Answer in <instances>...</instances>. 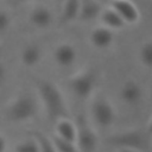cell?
Here are the masks:
<instances>
[{
  "mask_svg": "<svg viewBox=\"0 0 152 152\" xmlns=\"http://www.w3.org/2000/svg\"><path fill=\"white\" fill-rule=\"evenodd\" d=\"M55 135L68 141L76 140V125L70 118H61L55 121Z\"/></svg>",
  "mask_w": 152,
  "mask_h": 152,
  "instance_id": "2e32d148",
  "label": "cell"
},
{
  "mask_svg": "<svg viewBox=\"0 0 152 152\" xmlns=\"http://www.w3.org/2000/svg\"><path fill=\"white\" fill-rule=\"evenodd\" d=\"M28 23L37 30H48L53 24L55 17L52 11L45 5H36L28 13Z\"/></svg>",
  "mask_w": 152,
  "mask_h": 152,
  "instance_id": "ba28073f",
  "label": "cell"
},
{
  "mask_svg": "<svg viewBox=\"0 0 152 152\" xmlns=\"http://www.w3.org/2000/svg\"><path fill=\"white\" fill-rule=\"evenodd\" d=\"M121 17L126 25H135L140 20V12L132 0H112L109 5Z\"/></svg>",
  "mask_w": 152,
  "mask_h": 152,
  "instance_id": "52a82bcc",
  "label": "cell"
},
{
  "mask_svg": "<svg viewBox=\"0 0 152 152\" xmlns=\"http://www.w3.org/2000/svg\"><path fill=\"white\" fill-rule=\"evenodd\" d=\"M147 137H150L146 131L142 132L138 128L125 129L121 132H116L108 137V142L118 148H134L146 152L147 148Z\"/></svg>",
  "mask_w": 152,
  "mask_h": 152,
  "instance_id": "8992f818",
  "label": "cell"
},
{
  "mask_svg": "<svg viewBox=\"0 0 152 152\" xmlns=\"http://www.w3.org/2000/svg\"><path fill=\"white\" fill-rule=\"evenodd\" d=\"M14 152H39V146L37 140L32 137L19 141L14 146Z\"/></svg>",
  "mask_w": 152,
  "mask_h": 152,
  "instance_id": "ffe728a7",
  "label": "cell"
},
{
  "mask_svg": "<svg viewBox=\"0 0 152 152\" xmlns=\"http://www.w3.org/2000/svg\"><path fill=\"white\" fill-rule=\"evenodd\" d=\"M36 90L50 120L56 121L61 118H70L64 94L55 82L45 78H38L36 80Z\"/></svg>",
  "mask_w": 152,
  "mask_h": 152,
  "instance_id": "6da1fadb",
  "label": "cell"
},
{
  "mask_svg": "<svg viewBox=\"0 0 152 152\" xmlns=\"http://www.w3.org/2000/svg\"><path fill=\"white\" fill-rule=\"evenodd\" d=\"M43 51L37 44H27L20 51V62L26 68H34L40 63Z\"/></svg>",
  "mask_w": 152,
  "mask_h": 152,
  "instance_id": "9a60e30c",
  "label": "cell"
},
{
  "mask_svg": "<svg viewBox=\"0 0 152 152\" xmlns=\"http://www.w3.org/2000/svg\"><path fill=\"white\" fill-rule=\"evenodd\" d=\"M99 21H100V25H102L112 31H119L126 26L125 21L121 19V17L110 6L102 8L100 17H99Z\"/></svg>",
  "mask_w": 152,
  "mask_h": 152,
  "instance_id": "5bb4252c",
  "label": "cell"
},
{
  "mask_svg": "<svg viewBox=\"0 0 152 152\" xmlns=\"http://www.w3.org/2000/svg\"><path fill=\"white\" fill-rule=\"evenodd\" d=\"M142 96V90L140 84L134 80H127L124 82L120 89L121 101L127 103L128 106H135Z\"/></svg>",
  "mask_w": 152,
  "mask_h": 152,
  "instance_id": "8fae6325",
  "label": "cell"
},
{
  "mask_svg": "<svg viewBox=\"0 0 152 152\" xmlns=\"http://www.w3.org/2000/svg\"><path fill=\"white\" fill-rule=\"evenodd\" d=\"M139 61L145 68L152 69V40L141 44L139 49Z\"/></svg>",
  "mask_w": 152,
  "mask_h": 152,
  "instance_id": "ac0fdd59",
  "label": "cell"
},
{
  "mask_svg": "<svg viewBox=\"0 0 152 152\" xmlns=\"http://www.w3.org/2000/svg\"><path fill=\"white\" fill-rule=\"evenodd\" d=\"M6 77H7V69H6L5 64L2 62H0V87L5 83Z\"/></svg>",
  "mask_w": 152,
  "mask_h": 152,
  "instance_id": "7402d4cb",
  "label": "cell"
},
{
  "mask_svg": "<svg viewBox=\"0 0 152 152\" xmlns=\"http://www.w3.org/2000/svg\"><path fill=\"white\" fill-rule=\"evenodd\" d=\"M51 140H52L57 152H80L77 146H76V144L72 142V141L64 140L62 138H58L55 134L51 137Z\"/></svg>",
  "mask_w": 152,
  "mask_h": 152,
  "instance_id": "d6986e66",
  "label": "cell"
},
{
  "mask_svg": "<svg viewBox=\"0 0 152 152\" xmlns=\"http://www.w3.org/2000/svg\"><path fill=\"white\" fill-rule=\"evenodd\" d=\"M150 94H151V102H152V86H151V93Z\"/></svg>",
  "mask_w": 152,
  "mask_h": 152,
  "instance_id": "83f0119b",
  "label": "cell"
},
{
  "mask_svg": "<svg viewBox=\"0 0 152 152\" xmlns=\"http://www.w3.org/2000/svg\"><path fill=\"white\" fill-rule=\"evenodd\" d=\"M7 150V139L4 134L0 133V152H6Z\"/></svg>",
  "mask_w": 152,
  "mask_h": 152,
  "instance_id": "603a6c76",
  "label": "cell"
},
{
  "mask_svg": "<svg viewBox=\"0 0 152 152\" xmlns=\"http://www.w3.org/2000/svg\"><path fill=\"white\" fill-rule=\"evenodd\" d=\"M146 133L151 137L152 135V116L150 118L148 122H147V126H146Z\"/></svg>",
  "mask_w": 152,
  "mask_h": 152,
  "instance_id": "cb8c5ba5",
  "label": "cell"
},
{
  "mask_svg": "<svg viewBox=\"0 0 152 152\" xmlns=\"http://www.w3.org/2000/svg\"><path fill=\"white\" fill-rule=\"evenodd\" d=\"M12 25V17L8 11L0 8V34L6 33Z\"/></svg>",
  "mask_w": 152,
  "mask_h": 152,
  "instance_id": "44dd1931",
  "label": "cell"
},
{
  "mask_svg": "<svg viewBox=\"0 0 152 152\" xmlns=\"http://www.w3.org/2000/svg\"><path fill=\"white\" fill-rule=\"evenodd\" d=\"M89 43L97 50H107L114 43V31L99 25L89 33Z\"/></svg>",
  "mask_w": 152,
  "mask_h": 152,
  "instance_id": "30bf717a",
  "label": "cell"
},
{
  "mask_svg": "<svg viewBox=\"0 0 152 152\" xmlns=\"http://www.w3.org/2000/svg\"><path fill=\"white\" fill-rule=\"evenodd\" d=\"M32 137L38 142L39 152H57V150L51 140V137H48L46 134H44L43 132H39V131H34Z\"/></svg>",
  "mask_w": 152,
  "mask_h": 152,
  "instance_id": "e0dca14e",
  "label": "cell"
},
{
  "mask_svg": "<svg viewBox=\"0 0 152 152\" xmlns=\"http://www.w3.org/2000/svg\"><path fill=\"white\" fill-rule=\"evenodd\" d=\"M102 6L97 0H81L78 21L81 23H93L99 20Z\"/></svg>",
  "mask_w": 152,
  "mask_h": 152,
  "instance_id": "7c38bea8",
  "label": "cell"
},
{
  "mask_svg": "<svg viewBox=\"0 0 152 152\" xmlns=\"http://www.w3.org/2000/svg\"><path fill=\"white\" fill-rule=\"evenodd\" d=\"M75 125H76L75 144L78 151L80 152H95L99 146V135L94 126L83 114H78L76 116Z\"/></svg>",
  "mask_w": 152,
  "mask_h": 152,
  "instance_id": "277c9868",
  "label": "cell"
},
{
  "mask_svg": "<svg viewBox=\"0 0 152 152\" xmlns=\"http://www.w3.org/2000/svg\"><path fill=\"white\" fill-rule=\"evenodd\" d=\"M37 114L38 103L36 99L27 93H23L13 97L4 109L5 118L8 121L15 124L30 121L34 119Z\"/></svg>",
  "mask_w": 152,
  "mask_h": 152,
  "instance_id": "7a4b0ae2",
  "label": "cell"
},
{
  "mask_svg": "<svg viewBox=\"0 0 152 152\" xmlns=\"http://www.w3.org/2000/svg\"><path fill=\"white\" fill-rule=\"evenodd\" d=\"M17 2H20V4H28V2H31V1H33V0H15Z\"/></svg>",
  "mask_w": 152,
  "mask_h": 152,
  "instance_id": "484cf974",
  "label": "cell"
},
{
  "mask_svg": "<svg viewBox=\"0 0 152 152\" xmlns=\"http://www.w3.org/2000/svg\"><path fill=\"white\" fill-rule=\"evenodd\" d=\"M118 152H144V151L134 150V148H126V147H122V148H119Z\"/></svg>",
  "mask_w": 152,
  "mask_h": 152,
  "instance_id": "d4e9b609",
  "label": "cell"
},
{
  "mask_svg": "<svg viewBox=\"0 0 152 152\" xmlns=\"http://www.w3.org/2000/svg\"><path fill=\"white\" fill-rule=\"evenodd\" d=\"M81 0H63L58 21L61 25H68L78 20Z\"/></svg>",
  "mask_w": 152,
  "mask_h": 152,
  "instance_id": "4fadbf2b",
  "label": "cell"
},
{
  "mask_svg": "<svg viewBox=\"0 0 152 152\" xmlns=\"http://www.w3.org/2000/svg\"><path fill=\"white\" fill-rule=\"evenodd\" d=\"M150 152H152V135H151V145H150Z\"/></svg>",
  "mask_w": 152,
  "mask_h": 152,
  "instance_id": "4316f807",
  "label": "cell"
},
{
  "mask_svg": "<svg viewBox=\"0 0 152 152\" xmlns=\"http://www.w3.org/2000/svg\"><path fill=\"white\" fill-rule=\"evenodd\" d=\"M52 57L53 62L59 68H70L77 61V50L70 43H59L56 45Z\"/></svg>",
  "mask_w": 152,
  "mask_h": 152,
  "instance_id": "9c48e42d",
  "label": "cell"
},
{
  "mask_svg": "<svg viewBox=\"0 0 152 152\" xmlns=\"http://www.w3.org/2000/svg\"><path fill=\"white\" fill-rule=\"evenodd\" d=\"M72 94L80 100H89L95 93L96 76L90 69H82L72 74L68 80Z\"/></svg>",
  "mask_w": 152,
  "mask_h": 152,
  "instance_id": "5b68a950",
  "label": "cell"
},
{
  "mask_svg": "<svg viewBox=\"0 0 152 152\" xmlns=\"http://www.w3.org/2000/svg\"><path fill=\"white\" fill-rule=\"evenodd\" d=\"M90 116L91 121L99 128H108L116 120V109L112 101L102 94H93L90 97Z\"/></svg>",
  "mask_w": 152,
  "mask_h": 152,
  "instance_id": "3957f363",
  "label": "cell"
},
{
  "mask_svg": "<svg viewBox=\"0 0 152 152\" xmlns=\"http://www.w3.org/2000/svg\"><path fill=\"white\" fill-rule=\"evenodd\" d=\"M150 7H151V12H152V0H151V4H150Z\"/></svg>",
  "mask_w": 152,
  "mask_h": 152,
  "instance_id": "f1b7e54d",
  "label": "cell"
}]
</instances>
